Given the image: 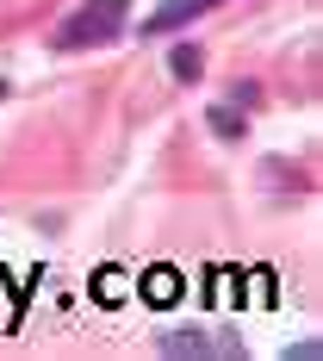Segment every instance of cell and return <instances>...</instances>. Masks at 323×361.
<instances>
[{
	"instance_id": "1",
	"label": "cell",
	"mask_w": 323,
	"mask_h": 361,
	"mask_svg": "<svg viewBox=\"0 0 323 361\" xmlns=\"http://www.w3.org/2000/svg\"><path fill=\"white\" fill-rule=\"evenodd\" d=\"M125 13H131V0H87L81 13H69V19H63L56 44H63V50H87V44H106V37L125 32Z\"/></svg>"
},
{
	"instance_id": "2",
	"label": "cell",
	"mask_w": 323,
	"mask_h": 361,
	"mask_svg": "<svg viewBox=\"0 0 323 361\" xmlns=\"http://www.w3.org/2000/svg\"><path fill=\"white\" fill-rule=\"evenodd\" d=\"M212 6H224V0H162V6L144 19V32H175V25L199 19V13H212Z\"/></svg>"
},
{
	"instance_id": "3",
	"label": "cell",
	"mask_w": 323,
	"mask_h": 361,
	"mask_svg": "<svg viewBox=\"0 0 323 361\" xmlns=\"http://www.w3.org/2000/svg\"><path fill=\"white\" fill-rule=\"evenodd\" d=\"M162 349H168V355H236V343H230V336H162Z\"/></svg>"
},
{
	"instance_id": "4",
	"label": "cell",
	"mask_w": 323,
	"mask_h": 361,
	"mask_svg": "<svg viewBox=\"0 0 323 361\" xmlns=\"http://www.w3.org/2000/svg\"><path fill=\"white\" fill-rule=\"evenodd\" d=\"M199 69H205V56H199L193 44H180L175 56H168V75H180V81H199Z\"/></svg>"
},
{
	"instance_id": "5",
	"label": "cell",
	"mask_w": 323,
	"mask_h": 361,
	"mask_svg": "<svg viewBox=\"0 0 323 361\" xmlns=\"http://www.w3.org/2000/svg\"><path fill=\"white\" fill-rule=\"evenodd\" d=\"M175 268H156V274H149V299H162V305H168V299H175Z\"/></svg>"
},
{
	"instance_id": "6",
	"label": "cell",
	"mask_w": 323,
	"mask_h": 361,
	"mask_svg": "<svg viewBox=\"0 0 323 361\" xmlns=\"http://www.w3.org/2000/svg\"><path fill=\"white\" fill-rule=\"evenodd\" d=\"M212 125H217V137H236V112L230 106H212Z\"/></svg>"
},
{
	"instance_id": "7",
	"label": "cell",
	"mask_w": 323,
	"mask_h": 361,
	"mask_svg": "<svg viewBox=\"0 0 323 361\" xmlns=\"http://www.w3.org/2000/svg\"><path fill=\"white\" fill-rule=\"evenodd\" d=\"M0 100H6V81H0Z\"/></svg>"
}]
</instances>
